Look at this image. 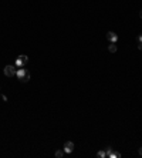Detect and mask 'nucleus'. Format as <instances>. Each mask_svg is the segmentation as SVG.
<instances>
[{"mask_svg":"<svg viewBox=\"0 0 142 158\" xmlns=\"http://www.w3.org/2000/svg\"><path fill=\"white\" fill-rule=\"evenodd\" d=\"M16 76H17V78H19L22 83H27V81H30V73L27 71V70L24 68V67H22V68L17 70Z\"/></svg>","mask_w":142,"mask_h":158,"instance_id":"1","label":"nucleus"},{"mask_svg":"<svg viewBox=\"0 0 142 158\" xmlns=\"http://www.w3.org/2000/svg\"><path fill=\"white\" fill-rule=\"evenodd\" d=\"M27 61H29V57H27L26 54H20L19 57H17V60H16V66L19 68H22V67H24V66L27 64Z\"/></svg>","mask_w":142,"mask_h":158,"instance_id":"2","label":"nucleus"},{"mask_svg":"<svg viewBox=\"0 0 142 158\" xmlns=\"http://www.w3.org/2000/svg\"><path fill=\"white\" fill-rule=\"evenodd\" d=\"M3 73H4L6 77H13V76H16L17 70L14 68V66H6V67L3 68Z\"/></svg>","mask_w":142,"mask_h":158,"instance_id":"3","label":"nucleus"},{"mask_svg":"<svg viewBox=\"0 0 142 158\" xmlns=\"http://www.w3.org/2000/svg\"><path fill=\"white\" fill-rule=\"evenodd\" d=\"M72 151H74V142H72V141H67L64 144V152L71 154Z\"/></svg>","mask_w":142,"mask_h":158,"instance_id":"4","label":"nucleus"},{"mask_svg":"<svg viewBox=\"0 0 142 158\" xmlns=\"http://www.w3.org/2000/svg\"><path fill=\"white\" fill-rule=\"evenodd\" d=\"M107 38H108L109 43H117V41H118V36H117V33H114V31H108V33H107Z\"/></svg>","mask_w":142,"mask_h":158,"instance_id":"5","label":"nucleus"},{"mask_svg":"<svg viewBox=\"0 0 142 158\" xmlns=\"http://www.w3.org/2000/svg\"><path fill=\"white\" fill-rule=\"evenodd\" d=\"M117 50H118V47H117L115 43H111V44L108 46V51H109V53H117Z\"/></svg>","mask_w":142,"mask_h":158,"instance_id":"6","label":"nucleus"},{"mask_svg":"<svg viewBox=\"0 0 142 158\" xmlns=\"http://www.w3.org/2000/svg\"><path fill=\"white\" fill-rule=\"evenodd\" d=\"M97 157H98V158H105L107 152H105V151H98V152H97Z\"/></svg>","mask_w":142,"mask_h":158,"instance_id":"7","label":"nucleus"},{"mask_svg":"<svg viewBox=\"0 0 142 158\" xmlns=\"http://www.w3.org/2000/svg\"><path fill=\"white\" fill-rule=\"evenodd\" d=\"M105 152H107V157H109V158H111V155H112V148H111V147H107Z\"/></svg>","mask_w":142,"mask_h":158,"instance_id":"8","label":"nucleus"},{"mask_svg":"<svg viewBox=\"0 0 142 158\" xmlns=\"http://www.w3.org/2000/svg\"><path fill=\"white\" fill-rule=\"evenodd\" d=\"M63 155H64V151H61V150L55 151V157H57V158H61Z\"/></svg>","mask_w":142,"mask_h":158,"instance_id":"9","label":"nucleus"},{"mask_svg":"<svg viewBox=\"0 0 142 158\" xmlns=\"http://www.w3.org/2000/svg\"><path fill=\"white\" fill-rule=\"evenodd\" d=\"M111 158H121V154L119 152H114V151H112V155H111Z\"/></svg>","mask_w":142,"mask_h":158,"instance_id":"10","label":"nucleus"},{"mask_svg":"<svg viewBox=\"0 0 142 158\" xmlns=\"http://www.w3.org/2000/svg\"><path fill=\"white\" fill-rule=\"evenodd\" d=\"M136 41H138V43H142V34H139V36H136Z\"/></svg>","mask_w":142,"mask_h":158,"instance_id":"11","label":"nucleus"},{"mask_svg":"<svg viewBox=\"0 0 142 158\" xmlns=\"http://www.w3.org/2000/svg\"><path fill=\"white\" fill-rule=\"evenodd\" d=\"M2 100H3V101H7V97H6L4 94H2Z\"/></svg>","mask_w":142,"mask_h":158,"instance_id":"12","label":"nucleus"},{"mask_svg":"<svg viewBox=\"0 0 142 158\" xmlns=\"http://www.w3.org/2000/svg\"><path fill=\"white\" fill-rule=\"evenodd\" d=\"M138 154H139V155L142 157V147H141V148H139V150H138Z\"/></svg>","mask_w":142,"mask_h":158,"instance_id":"13","label":"nucleus"},{"mask_svg":"<svg viewBox=\"0 0 142 158\" xmlns=\"http://www.w3.org/2000/svg\"><path fill=\"white\" fill-rule=\"evenodd\" d=\"M138 48H139V50H142V43H138Z\"/></svg>","mask_w":142,"mask_h":158,"instance_id":"14","label":"nucleus"},{"mask_svg":"<svg viewBox=\"0 0 142 158\" xmlns=\"http://www.w3.org/2000/svg\"><path fill=\"white\" fill-rule=\"evenodd\" d=\"M139 17L142 19V9H141V12H139Z\"/></svg>","mask_w":142,"mask_h":158,"instance_id":"15","label":"nucleus"}]
</instances>
